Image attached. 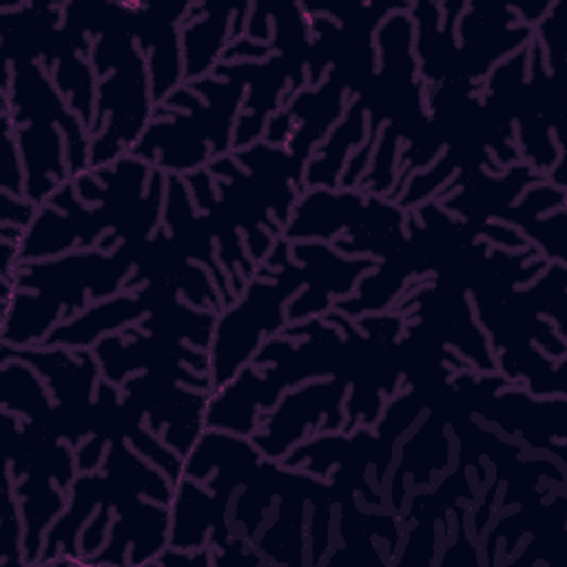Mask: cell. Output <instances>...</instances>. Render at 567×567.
Listing matches in <instances>:
<instances>
[{"label":"cell","instance_id":"cell-1","mask_svg":"<svg viewBox=\"0 0 567 567\" xmlns=\"http://www.w3.org/2000/svg\"><path fill=\"white\" fill-rule=\"evenodd\" d=\"M16 140L22 148L27 168L24 197L38 206L44 197L53 195L66 179V171H71L64 159V146L55 126L51 122L42 124L40 120L27 122L20 128L16 126Z\"/></svg>","mask_w":567,"mask_h":567},{"label":"cell","instance_id":"cell-2","mask_svg":"<svg viewBox=\"0 0 567 567\" xmlns=\"http://www.w3.org/2000/svg\"><path fill=\"white\" fill-rule=\"evenodd\" d=\"M49 474H42L40 467L29 470V476L16 483V494L22 498V518H24V563H31L40 554L42 536L47 534L49 523H55L58 514L64 507V498L49 483Z\"/></svg>","mask_w":567,"mask_h":567},{"label":"cell","instance_id":"cell-3","mask_svg":"<svg viewBox=\"0 0 567 567\" xmlns=\"http://www.w3.org/2000/svg\"><path fill=\"white\" fill-rule=\"evenodd\" d=\"M224 33H226V18H213V16H206L204 20H197L184 29V44H186L184 78L186 80L199 78L213 66L215 58L219 55Z\"/></svg>","mask_w":567,"mask_h":567}]
</instances>
